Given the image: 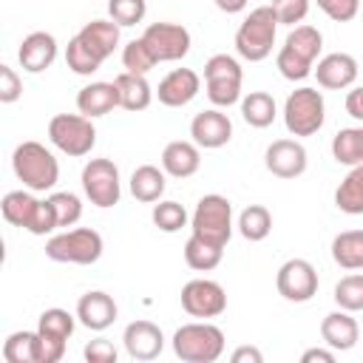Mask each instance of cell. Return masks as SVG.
<instances>
[{
    "label": "cell",
    "mask_w": 363,
    "mask_h": 363,
    "mask_svg": "<svg viewBox=\"0 0 363 363\" xmlns=\"http://www.w3.org/2000/svg\"><path fill=\"white\" fill-rule=\"evenodd\" d=\"M11 170L14 176L23 182V187H28L31 193H45L54 190V184L60 182V162L54 159V153L40 145V142H20L11 153Z\"/></svg>",
    "instance_id": "1"
},
{
    "label": "cell",
    "mask_w": 363,
    "mask_h": 363,
    "mask_svg": "<svg viewBox=\"0 0 363 363\" xmlns=\"http://www.w3.org/2000/svg\"><path fill=\"white\" fill-rule=\"evenodd\" d=\"M278 17L272 11V6H258L252 9L238 31H235V51L238 57H244L247 62H261L272 54V45H275V31H278Z\"/></svg>",
    "instance_id": "2"
},
{
    "label": "cell",
    "mask_w": 363,
    "mask_h": 363,
    "mask_svg": "<svg viewBox=\"0 0 363 363\" xmlns=\"http://www.w3.org/2000/svg\"><path fill=\"white\" fill-rule=\"evenodd\" d=\"M0 210H3V218L14 227H23L28 230L31 235H48L54 233L60 224H57V216H54V207L51 201H40L31 196V190H11L3 196L0 201Z\"/></svg>",
    "instance_id": "3"
},
{
    "label": "cell",
    "mask_w": 363,
    "mask_h": 363,
    "mask_svg": "<svg viewBox=\"0 0 363 363\" xmlns=\"http://www.w3.org/2000/svg\"><path fill=\"white\" fill-rule=\"evenodd\" d=\"M173 352L184 363H216L224 354V332L207 320L184 323L173 332Z\"/></svg>",
    "instance_id": "4"
},
{
    "label": "cell",
    "mask_w": 363,
    "mask_h": 363,
    "mask_svg": "<svg viewBox=\"0 0 363 363\" xmlns=\"http://www.w3.org/2000/svg\"><path fill=\"white\" fill-rule=\"evenodd\" d=\"M102 235L91 227H77V230H65V233H57L45 241V255L57 264H79V267H88V264H96L102 258Z\"/></svg>",
    "instance_id": "5"
},
{
    "label": "cell",
    "mask_w": 363,
    "mask_h": 363,
    "mask_svg": "<svg viewBox=\"0 0 363 363\" xmlns=\"http://www.w3.org/2000/svg\"><path fill=\"white\" fill-rule=\"evenodd\" d=\"M241 82H244V71L235 57L213 54L204 62V91L216 108H230L241 102Z\"/></svg>",
    "instance_id": "6"
},
{
    "label": "cell",
    "mask_w": 363,
    "mask_h": 363,
    "mask_svg": "<svg viewBox=\"0 0 363 363\" xmlns=\"http://www.w3.org/2000/svg\"><path fill=\"white\" fill-rule=\"evenodd\" d=\"M190 230H193V235H199L204 241L227 247V241L233 235V204H230V199L218 196V193L201 196L193 216H190Z\"/></svg>",
    "instance_id": "7"
},
{
    "label": "cell",
    "mask_w": 363,
    "mask_h": 363,
    "mask_svg": "<svg viewBox=\"0 0 363 363\" xmlns=\"http://www.w3.org/2000/svg\"><path fill=\"white\" fill-rule=\"evenodd\" d=\"M326 105L318 88H298L284 102V125L292 136H315L323 128Z\"/></svg>",
    "instance_id": "8"
},
{
    "label": "cell",
    "mask_w": 363,
    "mask_h": 363,
    "mask_svg": "<svg viewBox=\"0 0 363 363\" xmlns=\"http://www.w3.org/2000/svg\"><path fill=\"white\" fill-rule=\"evenodd\" d=\"M48 139L65 156H88L96 145V128L82 113H57L48 122Z\"/></svg>",
    "instance_id": "9"
},
{
    "label": "cell",
    "mask_w": 363,
    "mask_h": 363,
    "mask_svg": "<svg viewBox=\"0 0 363 363\" xmlns=\"http://www.w3.org/2000/svg\"><path fill=\"white\" fill-rule=\"evenodd\" d=\"M82 190L94 207H113L119 204L122 196V182H119V167L111 159H91L82 167Z\"/></svg>",
    "instance_id": "10"
},
{
    "label": "cell",
    "mask_w": 363,
    "mask_h": 363,
    "mask_svg": "<svg viewBox=\"0 0 363 363\" xmlns=\"http://www.w3.org/2000/svg\"><path fill=\"white\" fill-rule=\"evenodd\" d=\"M275 289L289 303H306L318 292V269L306 258H289L278 267Z\"/></svg>",
    "instance_id": "11"
},
{
    "label": "cell",
    "mask_w": 363,
    "mask_h": 363,
    "mask_svg": "<svg viewBox=\"0 0 363 363\" xmlns=\"http://www.w3.org/2000/svg\"><path fill=\"white\" fill-rule=\"evenodd\" d=\"M182 309L190 318H218L227 309V292L218 281L210 278H193L182 286Z\"/></svg>",
    "instance_id": "12"
},
{
    "label": "cell",
    "mask_w": 363,
    "mask_h": 363,
    "mask_svg": "<svg viewBox=\"0 0 363 363\" xmlns=\"http://www.w3.org/2000/svg\"><path fill=\"white\" fill-rule=\"evenodd\" d=\"M145 45L150 48L156 62H176L184 60L190 51V31L179 23H150L142 34Z\"/></svg>",
    "instance_id": "13"
},
{
    "label": "cell",
    "mask_w": 363,
    "mask_h": 363,
    "mask_svg": "<svg viewBox=\"0 0 363 363\" xmlns=\"http://www.w3.org/2000/svg\"><path fill=\"white\" fill-rule=\"evenodd\" d=\"M264 164L278 179H298L309 164L306 147L298 139H275L264 153Z\"/></svg>",
    "instance_id": "14"
},
{
    "label": "cell",
    "mask_w": 363,
    "mask_h": 363,
    "mask_svg": "<svg viewBox=\"0 0 363 363\" xmlns=\"http://www.w3.org/2000/svg\"><path fill=\"white\" fill-rule=\"evenodd\" d=\"M357 60L346 51H335V54H326L318 60V65L312 68V74L318 77V85L326 88V91H343V88H352L354 79H357Z\"/></svg>",
    "instance_id": "15"
},
{
    "label": "cell",
    "mask_w": 363,
    "mask_h": 363,
    "mask_svg": "<svg viewBox=\"0 0 363 363\" xmlns=\"http://www.w3.org/2000/svg\"><path fill=\"white\" fill-rule=\"evenodd\" d=\"M190 136L199 147L204 150H216V147H224L230 139H233V122L227 113H221L218 108H210V111H201L193 116L190 122Z\"/></svg>",
    "instance_id": "16"
},
{
    "label": "cell",
    "mask_w": 363,
    "mask_h": 363,
    "mask_svg": "<svg viewBox=\"0 0 363 363\" xmlns=\"http://www.w3.org/2000/svg\"><path fill=\"white\" fill-rule=\"evenodd\" d=\"M122 343H125V352L133 360H156L164 349V335L150 320H133V323L125 326Z\"/></svg>",
    "instance_id": "17"
},
{
    "label": "cell",
    "mask_w": 363,
    "mask_h": 363,
    "mask_svg": "<svg viewBox=\"0 0 363 363\" xmlns=\"http://www.w3.org/2000/svg\"><path fill=\"white\" fill-rule=\"evenodd\" d=\"M199 91H201V77L193 68H176L159 82L156 96L167 108H184L199 96Z\"/></svg>",
    "instance_id": "18"
},
{
    "label": "cell",
    "mask_w": 363,
    "mask_h": 363,
    "mask_svg": "<svg viewBox=\"0 0 363 363\" xmlns=\"http://www.w3.org/2000/svg\"><path fill=\"white\" fill-rule=\"evenodd\" d=\"M119 315V306L116 301L102 292V289H94V292H85L79 301H77V320L91 329V332H105Z\"/></svg>",
    "instance_id": "19"
},
{
    "label": "cell",
    "mask_w": 363,
    "mask_h": 363,
    "mask_svg": "<svg viewBox=\"0 0 363 363\" xmlns=\"http://www.w3.org/2000/svg\"><path fill=\"white\" fill-rule=\"evenodd\" d=\"M17 60L20 68L28 74H43L45 68L54 65L57 60V40L48 31H31L28 37H23L20 48H17Z\"/></svg>",
    "instance_id": "20"
},
{
    "label": "cell",
    "mask_w": 363,
    "mask_h": 363,
    "mask_svg": "<svg viewBox=\"0 0 363 363\" xmlns=\"http://www.w3.org/2000/svg\"><path fill=\"white\" fill-rule=\"evenodd\" d=\"M320 337L329 349L335 352H349L354 349L357 337H360V326L357 320L352 318V312L346 309H337V312H329L323 320H320Z\"/></svg>",
    "instance_id": "21"
},
{
    "label": "cell",
    "mask_w": 363,
    "mask_h": 363,
    "mask_svg": "<svg viewBox=\"0 0 363 363\" xmlns=\"http://www.w3.org/2000/svg\"><path fill=\"white\" fill-rule=\"evenodd\" d=\"M201 167V153H199V145L196 142H184V139H176V142H167L164 150H162V170L173 179H190L193 173H199Z\"/></svg>",
    "instance_id": "22"
},
{
    "label": "cell",
    "mask_w": 363,
    "mask_h": 363,
    "mask_svg": "<svg viewBox=\"0 0 363 363\" xmlns=\"http://www.w3.org/2000/svg\"><path fill=\"white\" fill-rule=\"evenodd\" d=\"M113 108H119V91L116 82H88L85 88H79L77 94V111L88 119L105 116Z\"/></svg>",
    "instance_id": "23"
},
{
    "label": "cell",
    "mask_w": 363,
    "mask_h": 363,
    "mask_svg": "<svg viewBox=\"0 0 363 363\" xmlns=\"http://www.w3.org/2000/svg\"><path fill=\"white\" fill-rule=\"evenodd\" d=\"M119 23H113V20H91V23H85L82 28H79V40L94 51V57L96 60H108L113 51H116V45H119Z\"/></svg>",
    "instance_id": "24"
},
{
    "label": "cell",
    "mask_w": 363,
    "mask_h": 363,
    "mask_svg": "<svg viewBox=\"0 0 363 363\" xmlns=\"http://www.w3.org/2000/svg\"><path fill=\"white\" fill-rule=\"evenodd\" d=\"M113 82H116V91H119V108L136 113V111H145L153 102V88L145 79V74L122 71Z\"/></svg>",
    "instance_id": "25"
},
{
    "label": "cell",
    "mask_w": 363,
    "mask_h": 363,
    "mask_svg": "<svg viewBox=\"0 0 363 363\" xmlns=\"http://www.w3.org/2000/svg\"><path fill=\"white\" fill-rule=\"evenodd\" d=\"M167 173L159 170L156 164H139L133 173H130V196L142 204H156L162 196H164V187H167Z\"/></svg>",
    "instance_id": "26"
},
{
    "label": "cell",
    "mask_w": 363,
    "mask_h": 363,
    "mask_svg": "<svg viewBox=\"0 0 363 363\" xmlns=\"http://www.w3.org/2000/svg\"><path fill=\"white\" fill-rule=\"evenodd\" d=\"M335 207L346 216H363V164L349 167L335 190Z\"/></svg>",
    "instance_id": "27"
},
{
    "label": "cell",
    "mask_w": 363,
    "mask_h": 363,
    "mask_svg": "<svg viewBox=\"0 0 363 363\" xmlns=\"http://www.w3.org/2000/svg\"><path fill=\"white\" fill-rule=\"evenodd\" d=\"M332 261L340 269H363V230H343L332 238Z\"/></svg>",
    "instance_id": "28"
},
{
    "label": "cell",
    "mask_w": 363,
    "mask_h": 363,
    "mask_svg": "<svg viewBox=\"0 0 363 363\" xmlns=\"http://www.w3.org/2000/svg\"><path fill=\"white\" fill-rule=\"evenodd\" d=\"M241 116L250 128H269L278 116V105L267 91H250L241 96Z\"/></svg>",
    "instance_id": "29"
},
{
    "label": "cell",
    "mask_w": 363,
    "mask_h": 363,
    "mask_svg": "<svg viewBox=\"0 0 363 363\" xmlns=\"http://www.w3.org/2000/svg\"><path fill=\"white\" fill-rule=\"evenodd\" d=\"M332 159L346 167L363 164V125L357 128H340L332 139Z\"/></svg>",
    "instance_id": "30"
},
{
    "label": "cell",
    "mask_w": 363,
    "mask_h": 363,
    "mask_svg": "<svg viewBox=\"0 0 363 363\" xmlns=\"http://www.w3.org/2000/svg\"><path fill=\"white\" fill-rule=\"evenodd\" d=\"M221 255H224V247L213 244V241H204L199 235H190L187 244H184V261L190 269L196 272H210L221 264Z\"/></svg>",
    "instance_id": "31"
},
{
    "label": "cell",
    "mask_w": 363,
    "mask_h": 363,
    "mask_svg": "<svg viewBox=\"0 0 363 363\" xmlns=\"http://www.w3.org/2000/svg\"><path fill=\"white\" fill-rule=\"evenodd\" d=\"M235 227L247 241H264L272 233V213L264 204H250L241 210Z\"/></svg>",
    "instance_id": "32"
},
{
    "label": "cell",
    "mask_w": 363,
    "mask_h": 363,
    "mask_svg": "<svg viewBox=\"0 0 363 363\" xmlns=\"http://www.w3.org/2000/svg\"><path fill=\"white\" fill-rule=\"evenodd\" d=\"M74 326H77L74 315L65 312V309H60V306H51V309H45L37 318V332L43 337H54V340H65V343L74 335Z\"/></svg>",
    "instance_id": "33"
},
{
    "label": "cell",
    "mask_w": 363,
    "mask_h": 363,
    "mask_svg": "<svg viewBox=\"0 0 363 363\" xmlns=\"http://www.w3.org/2000/svg\"><path fill=\"white\" fill-rule=\"evenodd\" d=\"M284 45H289L295 54H301L309 62H315L318 54H320V48H323V34L315 26H292V31L286 34Z\"/></svg>",
    "instance_id": "34"
},
{
    "label": "cell",
    "mask_w": 363,
    "mask_h": 363,
    "mask_svg": "<svg viewBox=\"0 0 363 363\" xmlns=\"http://www.w3.org/2000/svg\"><path fill=\"white\" fill-rule=\"evenodd\" d=\"M37 332H11L3 343L6 363H37Z\"/></svg>",
    "instance_id": "35"
},
{
    "label": "cell",
    "mask_w": 363,
    "mask_h": 363,
    "mask_svg": "<svg viewBox=\"0 0 363 363\" xmlns=\"http://www.w3.org/2000/svg\"><path fill=\"white\" fill-rule=\"evenodd\" d=\"M335 303L346 312H360L363 309V272H352V275H343L337 284H335Z\"/></svg>",
    "instance_id": "36"
},
{
    "label": "cell",
    "mask_w": 363,
    "mask_h": 363,
    "mask_svg": "<svg viewBox=\"0 0 363 363\" xmlns=\"http://www.w3.org/2000/svg\"><path fill=\"white\" fill-rule=\"evenodd\" d=\"M65 65H68L74 74H79V77H91L94 71H99L102 60H96L94 51H91L79 37H71V40H68V48H65Z\"/></svg>",
    "instance_id": "37"
},
{
    "label": "cell",
    "mask_w": 363,
    "mask_h": 363,
    "mask_svg": "<svg viewBox=\"0 0 363 363\" xmlns=\"http://www.w3.org/2000/svg\"><path fill=\"white\" fill-rule=\"evenodd\" d=\"M275 65H278L281 77L289 79V82H301V79H306V77L312 74V68H315V62H309L306 57L295 54L289 45H281V48H278V54H275Z\"/></svg>",
    "instance_id": "38"
},
{
    "label": "cell",
    "mask_w": 363,
    "mask_h": 363,
    "mask_svg": "<svg viewBox=\"0 0 363 363\" xmlns=\"http://www.w3.org/2000/svg\"><path fill=\"white\" fill-rule=\"evenodd\" d=\"M51 207H54V216H57V224L60 227H74L79 218H82V201L77 193L71 190H57L48 196Z\"/></svg>",
    "instance_id": "39"
},
{
    "label": "cell",
    "mask_w": 363,
    "mask_h": 363,
    "mask_svg": "<svg viewBox=\"0 0 363 363\" xmlns=\"http://www.w3.org/2000/svg\"><path fill=\"white\" fill-rule=\"evenodd\" d=\"M150 218L162 233H179L187 224V210L179 201H159V204H153Z\"/></svg>",
    "instance_id": "40"
},
{
    "label": "cell",
    "mask_w": 363,
    "mask_h": 363,
    "mask_svg": "<svg viewBox=\"0 0 363 363\" xmlns=\"http://www.w3.org/2000/svg\"><path fill=\"white\" fill-rule=\"evenodd\" d=\"M122 65H125V71H130V74H147V71L156 65V60H153V54H150V48L145 45L142 37H139V40H130V43L122 48Z\"/></svg>",
    "instance_id": "41"
},
{
    "label": "cell",
    "mask_w": 363,
    "mask_h": 363,
    "mask_svg": "<svg viewBox=\"0 0 363 363\" xmlns=\"http://www.w3.org/2000/svg\"><path fill=\"white\" fill-rule=\"evenodd\" d=\"M108 14L119 26H136L145 20L147 3L145 0H108Z\"/></svg>",
    "instance_id": "42"
},
{
    "label": "cell",
    "mask_w": 363,
    "mask_h": 363,
    "mask_svg": "<svg viewBox=\"0 0 363 363\" xmlns=\"http://www.w3.org/2000/svg\"><path fill=\"white\" fill-rule=\"evenodd\" d=\"M269 6H272V11H275L281 26L303 23V17L309 14V0H272Z\"/></svg>",
    "instance_id": "43"
},
{
    "label": "cell",
    "mask_w": 363,
    "mask_h": 363,
    "mask_svg": "<svg viewBox=\"0 0 363 363\" xmlns=\"http://www.w3.org/2000/svg\"><path fill=\"white\" fill-rule=\"evenodd\" d=\"M315 3L335 23H349L360 14V0H315Z\"/></svg>",
    "instance_id": "44"
},
{
    "label": "cell",
    "mask_w": 363,
    "mask_h": 363,
    "mask_svg": "<svg viewBox=\"0 0 363 363\" xmlns=\"http://www.w3.org/2000/svg\"><path fill=\"white\" fill-rule=\"evenodd\" d=\"M23 96V82L11 65H0V102L11 105Z\"/></svg>",
    "instance_id": "45"
},
{
    "label": "cell",
    "mask_w": 363,
    "mask_h": 363,
    "mask_svg": "<svg viewBox=\"0 0 363 363\" xmlns=\"http://www.w3.org/2000/svg\"><path fill=\"white\" fill-rule=\"evenodd\" d=\"M82 354H85V360H88V363H116V357H119L116 346H113L111 340H102V337H96V340L85 343Z\"/></svg>",
    "instance_id": "46"
},
{
    "label": "cell",
    "mask_w": 363,
    "mask_h": 363,
    "mask_svg": "<svg viewBox=\"0 0 363 363\" xmlns=\"http://www.w3.org/2000/svg\"><path fill=\"white\" fill-rule=\"evenodd\" d=\"M62 354H65V340H54V337H43V335L37 337V363H60Z\"/></svg>",
    "instance_id": "47"
},
{
    "label": "cell",
    "mask_w": 363,
    "mask_h": 363,
    "mask_svg": "<svg viewBox=\"0 0 363 363\" xmlns=\"http://www.w3.org/2000/svg\"><path fill=\"white\" fill-rule=\"evenodd\" d=\"M346 113H349L352 119L363 122V85H357V88H352V91L346 94Z\"/></svg>",
    "instance_id": "48"
},
{
    "label": "cell",
    "mask_w": 363,
    "mask_h": 363,
    "mask_svg": "<svg viewBox=\"0 0 363 363\" xmlns=\"http://www.w3.org/2000/svg\"><path fill=\"white\" fill-rule=\"evenodd\" d=\"M230 360H233V363H261L264 354H261V349H255V346H238V349L230 354Z\"/></svg>",
    "instance_id": "49"
},
{
    "label": "cell",
    "mask_w": 363,
    "mask_h": 363,
    "mask_svg": "<svg viewBox=\"0 0 363 363\" xmlns=\"http://www.w3.org/2000/svg\"><path fill=\"white\" fill-rule=\"evenodd\" d=\"M301 360H303V363H315V360L332 363V360H335V349H306V352L301 354Z\"/></svg>",
    "instance_id": "50"
},
{
    "label": "cell",
    "mask_w": 363,
    "mask_h": 363,
    "mask_svg": "<svg viewBox=\"0 0 363 363\" xmlns=\"http://www.w3.org/2000/svg\"><path fill=\"white\" fill-rule=\"evenodd\" d=\"M213 3H216V9L224 11V14H238V11L247 9L250 0H213Z\"/></svg>",
    "instance_id": "51"
}]
</instances>
